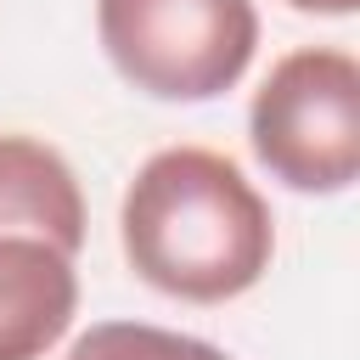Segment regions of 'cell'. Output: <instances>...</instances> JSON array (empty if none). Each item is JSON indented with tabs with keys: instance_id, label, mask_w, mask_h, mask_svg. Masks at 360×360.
Instances as JSON below:
<instances>
[{
	"instance_id": "1",
	"label": "cell",
	"mask_w": 360,
	"mask_h": 360,
	"mask_svg": "<svg viewBox=\"0 0 360 360\" xmlns=\"http://www.w3.org/2000/svg\"><path fill=\"white\" fill-rule=\"evenodd\" d=\"M129 270L180 304H225L259 287L276 253L270 202L208 146L152 152L118 208Z\"/></svg>"
},
{
	"instance_id": "2",
	"label": "cell",
	"mask_w": 360,
	"mask_h": 360,
	"mask_svg": "<svg viewBox=\"0 0 360 360\" xmlns=\"http://www.w3.org/2000/svg\"><path fill=\"white\" fill-rule=\"evenodd\" d=\"M248 141L287 191H349L360 180V62L332 45L281 56L253 90Z\"/></svg>"
},
{
	"instance_id": "3",
	"label": "cell",
	"mask_w": 360,
	"mask_h": 360,
	"mask_svg": "<svg viewBox=\"0 0 360 360\" xmlns=\"http://www.w3.org/2000/svg\"><path fill=\"white\" fill-rule=\"evenodd\" d=\"M96 34L124 84L152 101L225 96L253 51V0H96Z\"/></svg>"
},
{
	"instance_id": "4",
	"label": "cell",
	"mask_w": 360,
	"mask_h": 360,
	"mask_svg": "<svg viewBox=\"0 0 360 360\" xmlns=\"http://www.w3.org/2000/svg\"><path fill=\"white\" fill-rule=\"evenodd\" d=\"M73 253L28 231H0V360H45L73 326Z\"/></svg>"
},
{
	"instance_id": "5",
	"label": "cell",
	"mask_w": 360,
	"mask_h": 360,
	"mask_svg": "<svg viewBox=\"0 0 360 360\" xmlns=\"http://www.w3.org/2000/svg\"><path fill=\"white\" fill-rule=\"evenodd\" d=\"M0 231H28L68 253L84 248V197L56 146L0 135Z\"/></svg>"
},
{
	"instance_id": "6",
	"label": "cell",
	"mask_w": 360,
	"mask_h": 360,
	"mask_svg": "<svg viewBox=\"0 0 360 360\" xmlns=\"http://www.w3.org/2000/svg\"><path fill=\"white\" fill-rule=\"evenodd\" d=\"M68 360H231V354L191 332H169L146 321H101L73 338Z\"/></svg>"
},
{
	"instance_id": "7",
	"label": "cell",
	"mask_w": 360,
	"mask_h": 360,
	"mask_svg": "<svg viewBox=\"0 0 360 360\" xmlns=\"http://www.w3.org/2000/svg\"><path fill=\"white\" fill-rule=\"evenodd\" d=\"M292 11H309V17H354L360 0H287Z\"/></svg>"
}]
</instances>
